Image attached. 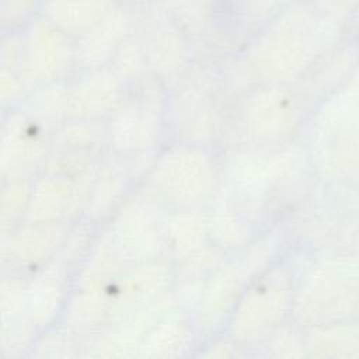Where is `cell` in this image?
I'll return each instance as SVG.
<instances>
[{
    "label": "cell",
    "instance_id": "obj_2",
    "mask_svg": "<svg viewBox=\"0 0 359 359\" xmlns=\"http://www.w3.org/2000/svg\"><path fill=\"white\" fill-rule=\"evenodd\" d=\"M21 69L35 77H48L66 69L77 57L76 39L57 28L42 14L24 29Z\"/></svg>",
    "mask_w": 359,
    "mask_h": 359
},
{
    "label": "cell",
    "instance_id": "obj_9",
    "mask_svg": "<svg viewBox=\"0 0 359 359\" xmlns=\"http://www.w3.org/2000/svg\"><path fill=\"white\" fill-rule=\"evenodd\" d=\"M348 27L353 31H359V0H358V6L355 8V13H353V15L351 17V20L348 22Z\"/></svg>",
    "mask_w": 359,
    "mask_h": 359
},
{
    "label": "cell",
    "instance_id": "obj_11",
    "mask_svg": "<svg viewBox=\"0 0 359 359\" xmlns=\"http://www.w3.org/2000/svg\"><path fill=\"white\" fill-rule=\"evenodd\" d=\"M223 1H224V3H227V4H229V6H227V7H229V8H230V6H231V3H233V1H234V0H223Z\"/></svg>",
    "mask_w": 359,
    "mask_h": 359
},
{
    "label": "cell",
    "instance_id": "obj_8",
    "mask_svg": "<svg viewBox=\"0 0 359 359\" xmlns=\"http://www.w3.org/2000/svg\"><path fill=\"white\" fill-rule=\"evenodd\" d=\"M320 14L339 20L348 25L355 13L358 0H307Z\"/></svg>",
    "mask_w": 359,
    "mask_h": 359
},
{
    "label": "cell",
    "instance_id": "obj_3",
    "mask_svg": "<svg viewBox=\"0 0 359 359\" xmlns=\"http://www.w3.org/2000/svg\"><path fill=\"white\" fill-rule=\"evenodd\" d=\"M133 31V4L118 1L95 25L76 39L77 59L97 66L114 59Z\"/></svg>",
    "mask_w": 359,
    "mask_h": 359
},
{
    "label": "cell",
    "instance_id": "obj_4",
    "mask_svg": "<svg viewBox=\"0 0 359 359\" xmlns=\"http://www.w3.org/2000/svg\"><path fill=\"white\" fill-rule=\"evenodd\" d=\"M119 0H42L41 14L77 39L95 25Z\"/></svg>",
    "mask_w": 359,
    "mask_h": 359
},
{
    "label": "cell",
    "instance_id": "obj_6",
    "mask_svg": "<svg viewBox=\"0 0 359 359\" xmlns=\"http://www.w3.org/2000/svg\"><path fill=\"white\" fill-rule=\"evenodd\" d=\"M296 1L299 0H234L230 11L247 29H259Z\"/></svg>",
    "mask_w": 359,
    "mask_h": 359
},
{
    "label": "cell",
    "instance_id": "obj_7",
    "mask_svg": "<svg viewBox=\"0 0 359 359\" xmlns=\"http://www.w3.org/2000/svg\"><path fill=\"white\" fill-rule=\"evenodd\" d=\"M42 0H0V20L6 31L24 29L41 14Z\"/></svg>",
    "mask_w": 359,
    "mask_h": 359
},
{
    "label": "cell",
    "instance_id": "obj_10",
    "mask_svg": "<svg viewBox=\"0 0 359 359\" xmlns=\"http://www.w3.org/2000/svg\"><path fill=\"white\" fill-rule=\"evenodd\" d=\"M121 1L130 3V4H137V3H142V1H147V0H121Z\"/></svg>",
    "mask_w": 359,
    "mask_h": 359
},
{
    "label": "cell",
    "instance_id": "obj_5",
    "mask_svg": "<svg viewBox=\"0 0 359 359\" xmlns=\"http://www.w3.org/2000/svg\"><path fill=\"white\" fill-rule=\"evenodd\" d=\"M188 35L199 36L213 28L223 0H151Z\"/></svg>",
    "mask_w": 359,
    "mask_h": 359
},
{
    "label": "cell",
    "instance_id": "obj_1",
    "mask_svg": "<svg viewBox=\"0 0 359 359\" xmlns=\"http://www.w3.org/2000/svg\"><path fill=\"white\" fill-rule=\"evenodd\" d=\"M346 27L299 0L258 29L250 56L259 70L283 74L334 49Z\"/></svg>",
    "mask_w": 359,
    "mask_h": 359
}]
</instances>
